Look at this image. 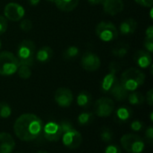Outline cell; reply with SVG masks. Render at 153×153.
<instances>
[{
  "mask_svg": "<svg viewBox=\"0 0 153 153\" xmlns=\"http://www.w3.org/2000/svg\"><path fill=\"white\" fill-rule=\"evenodd\" d=\"M127 98H128L129 103L134 105V106L142 105L144 102V100H145L144 96L141 92H137V91H133L132 93L128 94Z\"/></svg>",
  "mask_w": 153,
  "mask_h": 153,
  "instance_id": "23",
  "label": "cell"
},
{
  "mask_svg": "<svg viewBox=\"0 0 153 153\" xmlns=\"http://www.w3.org/2000/svg\"><path fill=\"white\" fill-rule=\"evenodd\" d=\"M62 141L65 147L69 149H77L82 143V134L74 128L62 134Z\"/></svg>",
  "mask_w": 153,
  "mask_h": 153,
  "instance_id": "10",
  "label": "cell"
},
{
  "mask_svg": "<svg viewBox=\"0 0 153 153\" xmlns=\"http://www.w3.org/2000/svg\"><path fill=\"white\" fill-rule=\"evenodd\" d=\"M122 147L129 153H141L143 152L145 143L143 139L134 134H126L120 140Z\"/></svg>",
  "mask_w": 153,
  "mask_h": 153,
  "instance_id": "5",
  "label": "cell"
},
{
  "mask_svg": "<svg viewBox=\"0 0 153 153\" xmlns=\"http://www.w3.org/2000/svg\"><path fill=\"white\" fill-rule=\"evenodd\" d=\"M105 0H88V2L91 4H102Z\"/></svg>",
  "mask_w": 153,
  "mask_h": 153,
  "instance_id": "40",
  "label": "cell"
},
{
  "mask_svg": "<svg viewBox=\"0 0 153 153\" xmlns=\"http://www.w3.org/2000/svg\"><path fill=\"white\" fill-rule=\"evenodd\" d=\"M91 100H92L91 95L87 91L80 92L77 96V99H76V102H77L78 106L81 108H84L91 106Z\"/></svg>",
  "mask_w": 153,
  "mask_h": 153,
  "instance_id": "21",
  "label": "cell"
},
{
  "mask_svg": "<svg viewBox=\"0 0 153 153\" xmlns=\"http://www.w3.org/2000/svg\"><path fill=\"white\" fill-rule=\"evenodd\" d=\"M33 25H32V22L29 19H22L21 22H20V28L22 31L24 32H28L32 29Z\"/></svg>",
  "mask_w": 153,
  "mask_h": 153,
  "instance_id": "30",
  "label": "cell"
},
{
  "mask_svg": "<svg viewBox=\"0 0 153 153\" xmlns=\"http://www.w3.org/2000/svg\"><path fill=\"white\" fill-rule=\"evenodd\" d=\"M138 4L143 7H152L153 4V0H134Z\"/></svg>",
  "mask_w": 153,
  "mask_h": 153,
  "instance_id": "37",
  "label": "cell"
},
{
  "mask_svg": "<svg viewBox=\"0 0 153 153\" xmlns=\"http://www.w3.org/2000/svg\"><path fill=\"white\" fill-rule=\"evenodd\" d=\"M1 48H2V41L0 39V50H1Z\"/></svg>",
  "mask_w": 153,
  "mask_h": 153,
  "instance_id": "43",
  "label": "cell"
},
{
  "mask_svg": "<svg viewBox=\"0 0 153 153\" xmlns=\"http://www.w3.org/2000/svg\"><path fill=\"white\" fill-rule=\"evenodd\" d=\"M54 3L59 10L63 12H71L77 7L79 0H55Z\"/></svg>",
  "mask_w": 153,
  "mask_h": 153,
  "instance_id": "20",
  "label": "cell"
},
{
  "mask_svg": "<svg viewBox=\"0 0 153 153\" xmlns=\"http://www.w3.org/2000/svg\"><path fill=\"white\" fill-rule=\"evenodd\" d=\"M20 65L15 55L9 51L0 52V75L11 76L14 74Z\"/></svg>",
  "mask_w": 153,
  "mask_h": 153,
  "instance_id": "4",
  "label": "cell"
},
{
  "mask_svg": "<svg viewBox=\"0 0 153 153\" xmlns=\"http://www.w3.org/2000/svg\"><path fill=\"white\" fill-rule=\"evenodd\" d=\"M80 54V49L76 46L68 47L63 53V57L65 60H73L75 59Z\"/></svg>",
  "mask_w": 153,
  "mask_h": 153,
  "instance_id": "24",
  "label": "cell"
},
{
  "mask_svg": "<svg viewBox=\"0 0 153 153\" xmlns=\"http://www.w3.org/2000/svg\"><path fill=\"white\" fill-rule=\"evenodd\" d=\"M7 26H8V23H7V20L5 19L4 16L3 15H0V35L4 34L6 30H7Z\"/></svg>",
  "mask_w": 153,
  "mask_h": 153,
  "instance_id": "33",
  "label": "cell"
},
{
  "mask_svg": "<svg viewBox=\"0 0 153 153\" xmlns=\"http://www.w3.org/2000/svg\"><path fill=\"white\" fill-rule=\"evenodd\" d=\"M55 100L62 108H68L74 101L73 92L67 88H58L55 92Z\"/></svg>",
  "mask_w": 153,
  "mask_h": 153,
  "instance_id": "12",
  "label": "cell"
},
{
  "mask_svg": "<svg viewBox=\"0 0 153 153\" xmlns=\"http://www.w3.org/2000/svg\"><path fill=\"white\" fill-rule=\"evenodd\" d=\"M19 75L20 78L27 80L31 76V70H30V66L28 65H20L18 67V70L16 72Z\"/></svg>",
  "mask_w": 153,
  "mask_h": 153,
  "instance_id": "27",
  "label": "cell"
},
{
  "mask_svg": "<svg viewBox=\"0 0 153 153\" xmlns=\"http://www.w3.org/2000/svg\"><path fill=\"white\" fill-rule=\"evenodd\" d=\"M18 153H21V152H18Z\"/></svg>",
  "mask_w": 153,
  "mask_h": 153,
  "instance_id": "45",
  "label": "cell"
},
{
  "mask_svg": "<svg viewBox=\"0 0 153 153\" xmlns=\"http://www.w3.org/2000/svg\"><path fill=\"white\" fill-rule=\"evenodd\" d=\"M145 140L148 143L152 144L153 143V127L150 126L145 132Z\"/></svg>",
  "mask_w": 153,
  "mask_h": 153,
  "instance_id": "32",
  "label": "cell"
},
{
  "mask_svg": "<svg viewBox=\"0 0 153 153\" xmlns=\"http://www.w3.org/2000/svg\"><path fill=\"white\" fill-rule=\"evenodd\" d=\"M4 14L6 20L11 22L21 21L25 14V9L17 3H8L4 9Z\"/></svg>",
  "mask_w": 153,
  "mask_h": 153,
  "instance_id": "8",
  "label": "cell"
},
{
  "mask_svg": "<svg viewBox=\"0 0 153 153\" xmlns=\"http://www.w3.org/2000/svg\"><path fill=\"white\" fill-rule=\"evenodd\" d=\"M143 124L141 121H138V120H135L131 124V129L133 131H134V132L140 131L143 128Z\"/></svg>",
  "mask_w": 153,
  "mask_h": 153,
  "instance_id": "36",
  "label": "cell"
},
{
  "mask_svg": "<svg viewBox=\"0 0 153 153\" xmlns=\"http://www.w3.org/2000/svg\"><path fill=\"white\" fill-rule=\"evenodd\" d=\"M137 28V22L133 18H128L123 21L119 26V30L122 35H131L134 33Z\"/></svg>",
  "mask_w": 153,
  "mask_h": 153,
  "instance_id": "17",
  "label": "cell"
},
{
  "mask_svg": "<svg viewBox=\"0 0 153 153\" xmlns=\"http://www.w3.org/2000/svg\"><path fill=\"white\" fill-rule=\"evenodd\" d=\"M48 2H53V3H54L55 0H48Z\"/></svg>",
  "mask_w": 153,
  "mask_h": 153,
  "instance_id": "44",
  "label": "cell"
},
{
  "mask_svg": "<svg viewBox=\"0 0 153 153\" xmlns=\"http://www.w3.org/2000/svg\"><path fill=\"white\" fill-rule=\"evenodd\" d=\"M105 153H122L120 148L117 145H108L106 150H105Z\"/></svg>",
  "mask_w": 153,
  "mask_h": 153,
  "instance_id": "35",
  "label": "cell"
},
{
  "mask_svg": "<svg viewBox=\"0 0 153 153\" xmlns=\"http://www.w3.org/2000/svg\"><path fill=\"white\" fill-rule=\"evenodd\" d=\"M42 133L44 134V136L46 140L49 142H57L62 137V130L60 127V125L56 122H48L44 126Z\"/></svg>",
  "mask_w": 153,
  "mask_h": 153,
  "instance_id": "11",
  "label": "cell"
},
{
  "mask_svg": "<svg viewBox=\"0 0 153 153\" xmlns=\"http://www.w3.org/2000/svg\"><path fill=\"white\" fill-rule=\"evenodd\" d=\"M15 147L13 136L8 133H0V153H12Z\"/></svg>",
  "mask_w": 153,
  "mask_h": 153,
  "instance_id": "15",
  "label": "cell"
},
{
  "mask_svg": "<svg viewBox=\"0 0 153 153\" xmlns=\"http://www.w3.org/2000/svg\"><path fill=\"white\" fill-rule=\"evenodd\" d=\"M52 56H53V49L50 47L44 46L37 51L35 58L39 63L44 64L48 62L52 58Z\"/></svg>",
  "mask_w": 153,
  "mask_h": 153,
  "instance_id": "19",
  "label": "cell"
},
{
  "mask_svg": "<svg viewBox=\"0 0 153 153\" xmlns=\"http://www.w3.org/2000/svg\"><path fill=\"white\" fill-rule=\"evenodd\" d=\"M43 130L41 119L30 113L22 114L14 122L13 131L17 138L23 142H30L37 139Z\"/></svg>",
  "mask_w": 153,
  "mask_h": 153,
  "instance_id": "1",
  "label": "cell"
},
{
  "mask_svg": "<svg viewBox=\"0 0 153 153\" xmlns=\"http://www.w3.org/2000/svg\"><path fill=\"white\" fill-rule=\"evenodd\" d=\"M146 101L152 107L153 105V90L151 89L146 94Z\"/></svg>",
  "mask_w": 153,
  "mask_h": 153,
  "instance_id": "38",
  "label": "cell"
},
{
  "mask_svg": "<svg viewBox=\"0 0 153 153\" xmlns=\"http://www.w3.org/2000/svg\"><path fill=\"white\" fill-rule=\"evenodd\" d=\"M134 59L136 63V65L141 68H148L151 66L152 63V54L147 52L145 49H140L137 50L134 55Z\"/></svg>",
  "mask_w": 153,
  "mask_h": 153,
  "instance_id": "13",
  "label": "cell"
},
{
  "mask_svg": "<svg viewBox=\"0 0 153 153\" xmlns=\"http://www.w3.org/2000/svg\"><path fill=\"white\" fill-rule=\"evenodd\" d=\"M37 153H48L47 152H44V151H39V152H37Z\"/></svg>",
  "mask_w": 153,
  "mask_h": 153,
  "instance_id": "42",
  "label": "cell"
},
{
  "mask_svg": "<svg viewBox=\"0 0 153 153\" xmlns=\"http://www.w3.org/2000/svg\"><path fill=\"white\" fill-rule=\"evenodd\" d=\"M116 115H117V117L118 120H120L122 122H125V121H127L132 117L133 112L127 107H120L119 108H117V110L116 112Z\"/></svg>",
  "mask_w": 153,
  "mask_h": 153,
  "instance_id": "22",
  "label": "cell"
},
{
  "mask_svg": "<svg viewBox=\"0 0 153 153\" xmlns=\"http://www.w3.org/2000/svg\"><path fill=\"white\" fill-rule=\"evenodd\" d=\"M145 81V74L138 68L131 67L123 72L120 82L128 91H134L141 87Z\"/></svg>",
  "mask_w": 153,
  "mask_h": 153,
  "instance_id": "2",
  "label": "cell"
},
{
  "mask_svg": "<svg viewBox=\"0 0 153 153\" xmlns=\"http://www.w3.org/2000/svg\"><path fill=\"white\" fill-rule=\"evenodd\" d=\"M59 125H60V127H61V130H62V134H64L65 132H68V131L74 129L72 123L69 122L68 120H64Z\"/></svg>",
  "mask_w": 153,
  "mask_h": 153,
  "instance_id": "31",
  "label": "cell"
},
{
  "mask_svg": "<svg viewBox=\"0 0 153 153\" xmlns=\"http://www.w3.org/2000/svg\"><path fill=\"white\" fill-rule=\"evenodd\" d=\"M100 138L104 143H109L113 139V133L109 128H103L100 133Z\"/></svg>",
  "mask_w": 153,
  "mask_h": 153,
  "instance_id": "29",
  "label": "cell"
},
{
  "mask_svg": "<svg viewBox=\"0 0 153 153\" xmlns=\"http://www.w3.org/2000/svg\"><path fill=\"white\" fill-rule=\"evenodd\" d=\"M118 81L117 77V73L113 71H109V73L103 78L102 82H101V91L109 93L111 88L114 86V84Z\"/></svg>",
  "mask_w": 153,
  "mask_h": 153,
  "instance_id": "18",
  "label": "cell"
},
{
  "mask_svg": "<svg viewBox=\"0 0 153 153\" xmlns=\"http://www.w3.org/2000/svg\"><path fill=\"white\" fill-rule=\"evenodd\" d=\"M143 47L145 48V50L149 53H152L153 52V39H145L144 43H143Z\"/></svg>",
  "mask_w": 153,
  "mask_h": 153,
  "instance_id": "34",
  "label": "cell"
},
{
  "mask_svg": "<svg viewBox=\"0 0 153 153\" xmlns=\"http://www.w3.org/2000/svg\"><path fill=\"white\" fill-rule=\"evenodd\" d=\"M145 36L147 39H153V26L151 25L145 31Z\"/></svg>",
  "mask_w": 153,
  "mask_h": 153,
  "instance_id": "39",
  "label": "cell"
},
{
  "mask_svg": "<svg viewBox=\"0 0 153 153\" xmlns=\"http://www.w3.org/2000/svg\"><path fill=\"white\" fill-rule=\"evenodd\" d=\"M16 57L20 65L31 66L35 58V45L30 39L22 40L17 47Z\"/></svg>",
  "mask_w": 153,
  "mask_h": 153,
  "instance_id": "3",
  "label": "cell"
},
{
  "mask_svg": "<svg viewBox=\"0 0 153 153\" xmlns=\"http://www.w3.org/2000/svg\"><path fill=\"white\" fill-rule=\"evenodd\" d=\"M12 114V108L6 102H0V117L8 118Z\"/></svg>",
  "mask_w": 153,
  "mask_h": 153,
  "instance_id": "28",
  "label": "cell"
},
{
  "mask_svg": "<svg viewBox=\"0 0 153 153\" xmlns=\"http://www.w3.org/2000/svg\"><path fill=\"white\" fill-rule=\"evenodd\" d=\"M100 58L93 52L86 51L81 58V65L87 72H94L100 66Z\"/></svg>",
  "mask_w": 153,
  "mask_h": 153,
  "instance_id": "9",
  "label": "cell"
},
{
  "mask_svg": "<svg viewBox=\"0 0 153 153\" xmlns=\"http://www.w3.org/2000/svg\"><path fill=\"white\" fill-rule=\"evenodd\" d=\"M96 34L98 38L104 42H110L117 39L118 31L117 27L110 22H100L96 27Z\"/></svg>",
  "mask_w": 153,
  "mask_h": 153,
  "instance_id": "6",
  "label": "cell"
},
{
  "mask_svg": "<svg viewBox=\"0 0 153 153\" xmlns=\"http://www.w3.org/2000/svg\"><path fill=\"white\" fill-rule=\"evenodd\" d=\"M93 120V114L91 112H83L78 116V123L81 126H88Z\"/></svg>",
  "mask_w": 153,
  "mask_h": 153,
  "instance_id": "26",
  "label": "cell"
},
{
  "mask_svg": "<svg viewBox=\"0 0 153 153\" xmlns=\"http://www.w3.org/2000/svg\"><path fill=\"white\" fill-rule=\"evenodd\" d=\"M102 4L104 12L109 15H116L119 13L125 7L123 0H105Z\"/></svg>",
  "mask_w": 153,
  "mask_h": 153,
  "instance_id": "14",
  "label": "cell"
},
{
  "mask_svg": "<svg viewBox=\"0 0 153 153\" xmlns=\"http://www.w3.org/2000/svg\"><path fill=\"white\" fill-rule=\"evenodd\" d=\"M128 50H129V47L127 45H126V44H120V45H117L116 48H113L112 53H113L114 56L122 58L125 56H126V54L128 53Z\"/></svg>",
  "mask_w": 153,
  "mask_h": 153,
  "instance_id": "25",
  "label": "cell"
},
{
  "mask_svg": "<svg viewBox=\"0 0 153 153\" xmlns=\"http://www.w3.org/2000/svg\"><path fill=\"white\" fill-rule=\"evenodd\" d=\"M109 93L114 97L115 100H117V101H123L125 100L129 94V91L122 85V83L120 82V81L118 80L114 86L111 88Z\"/></svg>",
  "mask_w": 153,
  "mask_h": 153,
  "instance_id": "16",
  "label": "cell"
},
{
  "mask_svg": "<svg viewBox=\"0 0 153 153\" xmlns=\"http://www.w3.org/2000/svg\"><path fill=\"white\" fill-rule=\"evenodd\" d=\"M114 109L115 102L110 98H100L94 104V113L100 117H109L114 112Z\"/></svg>",
  "mask_w": 153,
  "mask_h": 153,
  "instance_id": "7",
  "label": "cell"
},
{
  "mask_svg": "<svg viewBox=\"0 0 153 153\" xmlns=\"http://www.w3.org/2000/svg\"><path fill=\"white\" fill-rule=\"evenodd\" d=\"M28 2H29V4H30V5L36 6V5H38V4H39L40 0H28Z\"/></svg>",
  "mask_w": 153,
  "mask_h": 153,
  "instance_id": "41",
  "label": "cell"
}]
</instances>
